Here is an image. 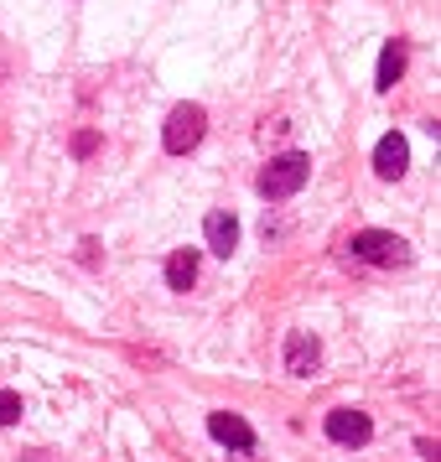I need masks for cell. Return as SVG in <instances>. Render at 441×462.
I'll list each match as a JSON object with an SVG mask.
<instances>
[{
    "mask_svg": "<svg viewBox=\"0 0 441 462\" xmlns=\"http://www.w3.org/2000/svg\"><path fill=\"white\" fill-rule=\"evenodd\" d=\"M343 254L348 260H358V265H410V245L400 239V234H390V229H358L348 245H343Z\"/></svg>",
    "mask_w": 441,
    "mask_h": 462,
    "instance_id": "cell-1",
    "label": "cell"
},
{
    "mask_svg": "<svg viewBox=\"0 0 441 462\" xmlns=\"http://www.w3.org/2000/svg\"><path fill=\"white\" fill-rule=\"evenodd\" d=\"M307 177H312V156L280 151V156H271V162L260 167V198H291V192H301Z\"/></svg>",
    "mask_w": 441,
    "mask_h": 462,
    "instance_id": "cell-2",
    "label": "cell"
},
{
    "mask_svg": "<svg viewBox=\"0 0 441 462\" xmlns=\"http://www.w3.org/2000/svg\"><path fill=\"white\" fill-rule=\"evenodd\" d=\"M203 135H208V115H203V105H177L167 115L161 146H167V156H192V151L203 146Z\"/></svg>",
    "mask_w": 441,
    "mask_h": 462,
    "instance_id": "cell-3",
    "label": "cell"
},
{
    "mask_svg": "<svg viewBox=\"0 0 441 462\" xmlns=\"http://www.w3.org/2000/svg\"><path fill=\"white\" fill-rule=\"evenodd\" d=\"M208 437L218 447H229L234 457H254V431L244 416H234V411H213L208 416Z\"/></svg>",
    "mask_w": 441,
    "mask_h": 462,
    "instance_id": "cell-4",
    "label": "cell"
},
{
    "mask_svg": "<svg viewBox=\"0 0 441 462\" xmlns=\"http://www.w3.org/2000/svg\"><path fill=\"white\" fill-rule=\"evenodd\" d=\"M322 431H327V441H337V447H363V441L374 437V420L363 416V411H327Z\"/></svg>",
    "mask_w": 441,
    "mask_h": 462,
    "instance_id": "cell-5",
    "label": "cell"
},
{
    "mask_svg": "<svg viewBox=\"0 0 441 462\" xmlns=\"http://www.w3.org/2000/svg\"><path fill=\"white\" fill-rule=\"evenodd\" d=\"M405 171H410V141H405L400 130H390L374 146V177L379 182H400Z\"/></svg>",
    "mask_w": 441,
    "mask_h": 462,
    "instance_id": "cell-6",
    "label": "cell"
},
{
    "mask_svg": "<svg viewBox=\"0 0 441 462\" xmlns=\"http://www.w3.org/2000/svg\"><path fill=\"white\" fill-rule=\"evenodd\" d=\"M203 239H208V250L218 254V260H229V254L239 250V218H234L229 208H213L208 218H203Z\"/></svg>",
    "mask_w": 441,
    "mask_h": 462,
    "instance_id": "cell-7",
    "label": "cell"
},
{
    "mask_svg": "<svg viewBox=\"0 0 441 462\" xmlns=\"http://www.w3.org/2000/svg\"><path fill=\"white\" fill-rule=\"evenodd\" d=\"M286 369H291L296 379H312L317 369H322V343H317L312 333H291L286 337Z\"/></svg>",
    "mask_w": 441,
    "mask_h": 462,
    "instance_id": "cell-8",
    "label": "cell"
},
{
    "mask_svg": "<svg viewBox=\"0 0 441 462\" xmlns=\"http://www.w3.org/2000/svg\"><path fill=\"white\" fill-rule=\"evenodd\" d=\"M198 265H203L198 250H171L167 254V286L171 291H192L198 286Z\"/></svg>",
    "mask_w": 441,
    "mask_h": 462,
    "instance_id": "cell-9",
    "label": "cell"
},
{
    "mask_svg": "<svg viewBox=\"0 0 441 462\" xmlns=\"http://www.w3.org/2000/svg\"><path fill=\"white\" fill-rule=\"evenodd\" d=\"M400 79H405V42H384V52H379V73H374V88H379V94H390Z\"/></svg>",
    "mask_w": 441,
    "mask_h": 462,
    "instance_id": "cell-10",
    "label": "cell"
},
{
    "mask_svg": "<svg viewBox=\"0 0 441 462\" xmlns=\"http://www.w3.org/2000/svg\"><path fill=\"white\" fill-rule=\"evenodd\" d=\"M22 395H16V390H0V426H16V420H22Z\"/></svg>",
    "mask_w": 441,
    "mask_h": 462,
    "instance_id": "cell-11",
    "label": "cell"
},
{
    "mask_svg": "<svg viewBox=\"0 0 441 462\" xmlns=\"http://www.w3.org/2000/svg\"><path fill=\"white\" fill-rule=\"evenodd\" d=\"M88 151H99V135L94 130H78L73 135V156H88Z\"/></svg>",
    "mask_w": 441,
    "mask_h": 462,
    "instance_id": "cell-12",
    "label": "cell"
},
{
    "mask_svg": "<svg viewBox=\"0 0 441 462\" xmlns=\"http://www.w3.org/2000/svg\"><path fill=\"white\" fill-rule=\"evenodd\" d=\"M271 135H286V120H265L260 125V141H271Z\"/></svg>",
    "mask_w": 441,
    "mask_h": 462,
    "instance_id": "cell-13",
    "label": "cell"
}]
</instances>
